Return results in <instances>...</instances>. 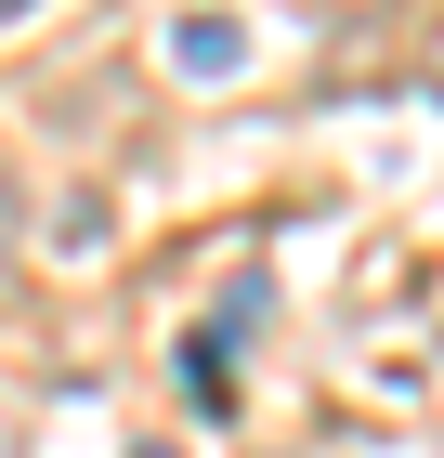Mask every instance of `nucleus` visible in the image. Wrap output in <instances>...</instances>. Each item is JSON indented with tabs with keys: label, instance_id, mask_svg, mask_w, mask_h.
<instances>
[{
	"label": "nucleus",
	"instance_id": "obj_1",
	"mask_svg": "<svg viewBox=\"0 0 444 458\" xmlns=\"http://www.w3.org/2000/svg\"><path fill=\"white\" fill-rule=\"evenodd\" d=\"M236 53H248L236 13H183V27H171V66H183V79H236Z\"/></svg>",
	"mask_w": 444,
	"mask_h": 458
},
{
	"label": "nucleus",
	"instance_id": "obj_2",
	"mask_svg": "<svg viewBox=\"0 0 444 458\" xmlns=\"http://www.w3.org/2000/svg\"><path fill=\"white\" fill-rule=\"evenodd\" d=\"M13 262H27V210H13V183H0V288H13Z\"/></svg>",
	"mask_w": 444,
	"mask_h": 458
},
{
	"label": "nucleus",
	"instance_id": "obj_3",
	"mask_svg": "<svg viewBox=\"0 0 444 458\" xmlns=\"http://www.w3.org/2000/svg\"><path fill=\"white\" fill-rule=\"evenodd\" d=\"M431 92H444V27H431Z\"/></svg>",
	"mask_w": 444,
	"mask_h": 458
},
{
	"label": "nucleus",
	"instance_id": "obj_4",
	"mask_svg": "<svg viewBox=\"0 0 444 458\" xmlns=\"http://www.w3.org/2000/svg\"><path fill=\"white\" fill-rule=\"evenodd\" d=\"M144 458H157V445H144Z\"/></svg>",
	"mask_w": 444,
	"mask_h": 458
}]
</instances>
